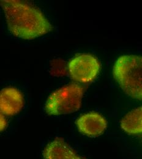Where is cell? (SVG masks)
<instances>
[{
  "mask_svg": "<svg viewBox=\"0 0 142 159\" xmlns=\"http://www.w3.org/2000/svg\"><path fill=\"white\" fill-rule=\"evenodd\" d=\"M11 33L23 39H32L49 33L52 26L41 11L15 0L0 1Z\"/></svg>",
  "mask_w": 142,
  "mask_h": 159,
  "instance_id": "cell-1",
  "label": "cell"
},
{
  "mask_svg": "<svg viewBox=\"0 0 142 159\" xmlns=\"http://www.w3.org/2000/svg\"><path fill=\"white\" fill-rule=\"evenodd\" d=\"M141 57L125 55L119 58L113 67V73L123 91L130 97L142 100Z\"/></svg>",
  "mask_w": 142,
  "mask_h": 159,
  "instance_id": "cell-2",
  "label": "cell"
},
{
  "mask_svg": "<svg viewBox=\"0 0 142 159\" xmlns=\"http://www.w3.org/2000/svg\"><path fill=\"white\" fill-rule=\"evenodd\" d=\"M84 89L79 84H71L53 92L47 100L45 112L51 116L74 113L81 107Z\"/></svg>",
  "mask_w": 142,
  "mask_h": 159,
  "instance_id": "cell-3",
  "label": "cell"
},
{
  "mask_svg": "<svg viewBox=\"0 0 142 159\" xmlns=\"http://www.w3.org/2000/svg\"><path fill=\"white\" fill-rule=\"evenodd\" d=\"M69 72L77 81L87 83L94 79L99 71L100 64L94 57L83 54L76 57L69 63Z\"/></svg>",
  "mask_w": 142,
  "mask_h": 159,
  "instance_id": "cell-4",
  "label": "cell"
},
{
  "mask_svg": "<svg viewBox=\"0 0 142 159\" xmlns=\"http://www.w3.org/2000/svg\"><path fill=\"white\" fill-rule=\"evenodd\" d=\"M79 131L89 137H98L106 130L107 122L105 118L95 112L88 113L80 116L77 120Z\"/></svg>",
  "mask_w": 142,
  "mask_h": 159,
  "instance_id": "cell-5",
  "label": "cell"
},
{
  "mask_svg": "<svg viewBox=\"0 0 142 159\" xmlns=\"http://www.w3.org/2000/svg\"><path fill=\"white\" fill-rule=\"evenodd\" d=\"M24 105V99L21 91L8 87L0 91V112L7 116L18 114Z\"/></svg>",
  "mask_w": 142,
  "mask_h": 159,
  "instance_id": "cell-6",
  "label": "cell"
},
{
  "mask_svg": "<svg viewBox=\"0 0 142 159\" xmlns=\"http://www.w3.org/2000/svg\"><path fill=\"white\" fill-rule=\"evenodd\" d=\"M44 159H85L64 140L57 138L48 143L43 151Z\"/></svg>",
  "mask_w": 142,
  "mask_h": 159,
  "instance_id": "cell-7",
  "label": "cell"
},
{
  "mask_svg": "<svg viewBox=\"0 0 142 159\" xmlns=\"http://www.w3.org/2000/svg\"><path fill=\"white\" fill-rule=\"evenodd\" d=\"M142 107L134 109L121 120L122 129L130 135H139L142 132Z\"/></svg>",
  "mask_w": 142,
  "mask_h": 159,
  "instance_id": "cell-8",
  "label": "cell"
},
{
  "mask_svg": "<svg viewBox=\"0 0 142 159\" xmlns=\"http://www.w3.org/2000/svg\"><path fill=\"white\" fill-rule=\"evenodd\" d=\"M7 124V123L5 116L0 112V132L6 128Z\"/></svg>",
  "mask_w": 142,
  "mask_h": 159,
  "instance_id": "cell-9",
  "label": "cell"
}]
</instances>
